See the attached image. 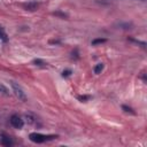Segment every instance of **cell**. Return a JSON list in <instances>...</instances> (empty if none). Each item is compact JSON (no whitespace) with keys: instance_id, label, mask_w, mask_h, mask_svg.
<instances>
[{"instance_id":"6","label":"cell","mask_w":147,"mask_h":147,"mask_svg":"<svg viewBox=\"0 0 147 147\" xmlns=\"http://www.w3.org/2000/svg\"><path fill=\"white\" fill-rule=\"evenodd\" d=\"M25 118H26V121H28L29 124H34L37 122V117L32 113H26L25 114Z\"/></svg>"},{"instance_id":"10","label":"cell","mask_w":147,"mask_h":147,"mask_svg":"<svg viewBox=\"0 0 147 147\" xmlns=\"http://www.w3.org/2000/svg\"><path fill=\"white\" fill-rule=\"evenodd\" d=\"M0 94H3V95H6V96L9 95V90H8L5 85H2V84H0Z\"/></svg>"},{"instance_id":"3","label":"cell","mask_w":147,"mask_h":147,"mask_svg":"<svg viewBox=\"0 0 147 147\" xmlns=\"http://www.w3.org/2000/svg\"><path fill=\"white\" fill-rule=\"evenodd\" d=\"M10 124H11L15 129H22L23 125H24V122H23V119H22L18 115L14 114V115L10 116Z\"/></svg>"},{"instance_id":"1","label":"cell","mask_w":147,"mask_h":147,"mask_svg":"<svg viewBox=\"0 0 147 147\" xmlns=\"http://www.w3.org/2000/svg\"><path fill=\"white\" fill-rule=\"evenodd\" d=\"M29 138L31 141L36 142V144H41L44 141H47V140H52L54 138H56V136H45V134H41V133H37V132H32L29 134Z\"/></svg>"},{"instance_id":"18","label":"cell","mask_w":147,"mask_h":147,"mask_svg":"<svg viewBox=\"0 0 147 147\" xmlns=\"http://www.w3.org/2000/svg\"><path fill=\"white\" fill-rule=\"evenodd\" d=\"M77 99H78L79 101H82V102H83V101H87V100H90V99H91V96H90V95H78V96H77Z\"/></svg>"},{"instance_id":"4","label":"cell","mask_w":147,"mask_h":147,"mask_svg":"<svg viewBox=\"0 0 147 147\" xmlns=\"http://www.w3.org/2000/svg\"><path fill=\"white\" fill-rule=\"evenodd\" d=\"M38 7H39V3L37 1H30V2H26L23 5V8L29 11H34L38 9Z\"/></svg>"},{"instance_id":"8","label":"cell","mask_w":147,"mask_h":147,"mask_svg":"<svg viewBox=\"0 0 147 147\" xmlns=\"http://www.w3.org/2000/svg\"><path fill=\"white\" fill-rule=\"evenodd\" d=\"M53 15H55V16H59V17H61V18H68V17H69V15H68L67 13H63V11H61V10H56V11H53Z\"/></svg>"},{"instance_id":"17","label":"cell","mask_w":147,"mask_h":147,"mask_svg":"<svg viewBox=\"0 0 147 147\" xmlns=\"http://www.w3.org/2000/svg\"><path fill=\"white\" fill-rule=\"evenodd\" d=\"M71 74H72L71 69H65V70H63V71H62V77H63V78H68Z\"/></svg>"},{"instance_id":"2","label":"cell","mask_w":147,"mask_h":147,"mask_svg":"<svg viewBox=\"0 0 147 147\" xmlns=\"http://www.w3.org/2000/svg\"><path fill=\"white\" fill-rule=\"evenodd\" d=\"M10 85H11L13 92H14V94L16 95V98H17L20 101L25 102V101H26V95H25V92L23 91V88H22L17 83H15V82H11Z\"/></svg>"},{"instance_id":"16","label":"cell","mask_w":147,"mask_h":147,"mask_svg":"<svg viewBox=\"0 0 147 147\" xmlns=\"http://www.w3.org/2000/svg\"><path fill=\"white\" fill-rule=\"evenodd\" d=\"M71 59H74V60H78V59H79V53H78V49H77V48H75V49L72 51V53H71Z\"/></svg>"},{"instance_id":"5","label":"cell","mask_w":147,"mask_h":147,"mask_svg":"<svg viewBox=\"0 0 147 147\" xmlns=\"http://www.w3.org/2000/svg\"><path fill=\"white\" fill-rule=\"evenodd\" d=\"M1 145H2V146H6V147L11 146V145H13V141H11L10 137H8V136H6V134H2V136H1Z\"/></svg>"},{"instance_id":"13","label":"cell","mask_w":147,"mask_h":147,"mask_svg":"<svg viewBox=\"0 0 147 147\" xmlns=\"http://www.w3.org/2000/svg\"><path fill=\"white\" fill-rule=\"evenodd\" d=\"M33 63H34L36 65H38V67H45V65L47 64L45 61H42V60H40V59H34V60H33Z\"/></svg>"},{"instance_id":"14","label":"cell","mask_w":147,"mask_h":147,"mask_svg":"<svg viewBox=\"0 0 147 147\" xmlns=\"http://www.w3.org/2000/svg\"><path fill=\"white\" fill-rule=\"evenodd\" d=\"M0 39L2 40V41H7L8 40V38H7V34L5 33V31H3V29L0 26Z\"/></svg>"},{"instance_id":"7","label":"cell","mask_w":147,"mask_h":147,"mask_svg":"<svg viewBox=\"0 0 147 147\" xmlns=\"http://www.w3.org/2000/svg\"><path fill=\"white\" fill-rule=\"evenodd\" d=\"M117 26L121 28V29H124V30H129V29L133 28V24L130 23V22H121V23L117 24Z\"/></svg>"},{"instance_id":"15","label":"cell","mask_w":147,"mask_h":147,"mask_svg":"<svg viewBox=\"0 0 147 147\" xmlns=\"http://www.w3.org/2000/svg\"><path fill=\"white\" fill-rule=\"evenodd\" d=\"M122 109H123L125 113H129V114H132V115H134V111H133V109H132L131 107H127V106L123 105V106H122Z\"/></svg>"},{"instance_id":"9","label":"cell","mask_w":147,"mask_h":147,"mask_svg":"<svg viewBox=\"0 0 147 147\" xmlns=\"http://www.w3.org/2000/svg\"><path fill=\"white\" fill-rule=\"evenodd\" d=\"M103 67H105V65H103L102 63H98V64L94 67V69H93V70H94V74H96V75L101 74V71L103 70Z\"/></svg>"},{"instance_id":"11","label":"cell","mask_w":147,"mask_h":147,"mask_svg":"<svg viewBox=\"0 0 147 147\" xmlns=\"http://www.w3.org/2000/svg\"><path fill=\"white\" fill-rule=\"evenodd\" d=\"M129 40L132 41V42H134V44L140 45L142 48H146V42L145 41H141V40H138V39H133V38H129Z\"/></svg>"},{"instance_id":"12","label":"cell","mask_w":147,"mask_h":147,"mask_svg":"<svg viewBox=\"0 0 147 147\" xmlns=\"http://www.w3.org/2000/svg\"><path fill=\"white\" fill-rule=\"evenodd\" d=\"M106 41H107L106 38H98V39L92 40V45L95 46V45H99V44H103V42H106Z\"/></svg>"}]
</instances>
